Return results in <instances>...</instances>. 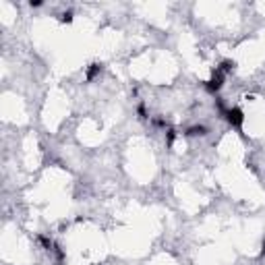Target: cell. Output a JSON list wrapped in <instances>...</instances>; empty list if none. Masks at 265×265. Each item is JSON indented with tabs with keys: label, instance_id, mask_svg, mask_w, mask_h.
I'll return each mask as SVG.
<instances>
[{
	"label": "cell",
	"instance_id": "6da1fadb",
	"mask_svg": "<svg viewBox=\"0 0 265 265\" xmlns=\"http://www.w3.org/2000/svg\"><path fill=\"white\" fill-rule=\"evenodd\" d=\"M234 68V63H230V60H226V63L222 65V66H218L216 68V73L211 75V79L207 81V91L209 93H216V91H220L222 89V85H224V81H226V77L230 75V70Z\"/></svg>",
	"mask_w": 265,
	"mask_h": 265
},
{
	"label": "cell",
	"instance_id": "7a4b0ae2",
	"mask_svg": "<svg viewBox=\"0 0 265 265\" xmlns=\"http://www.w3.org/2000/svg\"><path fill=\"white\" fill-rule=\"evenodd\" d=\"M226 118L236 129H243V125H244V114H243V110H238V108H230V110H228L226 112Z\"/></svg>",
	"mask_w": 265,
	"mask_h": 265
},
{
	"label": "cell",
	"instance_id": "3957f363",
	"mask_svg": "<svg viewBox=\"0 0 265 265\" xmlns=\"http://www.w3.org/2000/svg\"><path fill=\"white\" fill-rule=\"evenodd\" d=\"M100 70H102V65H91V68L87 70V79H89V81H91V79H93L95 75H98Z\"/></svg>",
	"mask_w": 265,
	"mask_h": 265
}]
</instances>
